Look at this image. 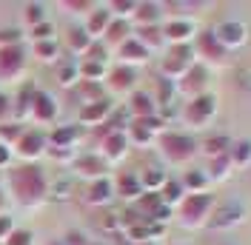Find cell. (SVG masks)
Segmentation results:
<instances>
[{
  "instance_id": "6da1fadb",
  "label": "cell",
  "mask_w": 251,
  "mask_h": 245,
  "mask_svg": "<svg viewBox=\"0 0 251 245\" xmlns=\"http://www.w3.org/2000/svg\"><path fill=\"white\" fill-rule=\"evenodd\" d=\"M9 185H12V194L23 208H37L43 199L49 197V180L40 166L34 163H23L17 169L9 171Z\"/></svg>"
},
{
  "instance_id": "7a4b0ae2",
  "label": "cell",
  "mask_w": 251,
  "mask_h": 245,
  "mask_svg": "<svg viewBox=\"0 0 251 245\" xmlns=\"http://www.w3.org/2000/svg\"><path fill=\"white\" fill-rule=\"evenodd\" d=\"M214 205H217V197L211 191H205V194H186V199L177 205V222L188 231L205 228L211 214H214Z\"/></svg>"
},
{
  "instance_id": "3957f363",
  "label": "cell",
  "mask_w": 251,
  "mask_h": 245,
  "mask_svg": "<svg viewBox=\"0 0 251 245\" xmlns=\"http://www.w3.org/2000/svg\"><path fill=\"white\" fill-rule=\"evenodd\" d=\"M157 148L163 154V160L172 163V166H186L188 160H194V154L200 151L197 140L191 134H186V131H169V128L157 137Z\"/></svg>"
},
{
  "instance_id": "277c9868",
  "label": "cell",
  "mask_w": 251,
  "mask_h": 245,
  "mask_svg": "<svg viewBox=\"0 0 251 245\" xmlns=\"http://www.w3.org/2000/svg\"><path fill=\"white\" fill-rule=\"evenodd\" d=\"M220 111V100L214 94H200V97H194V100H186V106L180 111V120L183 125H188L191 131H200V128H208L214 117H217Z\"/></svg>"
},
{
  "instance_id": "5b68a950",
  "label": "cell",
  "mask_w": 251,
  "mask_h": 245,
  "mask_svg": "<svg viewBox=\"0 0 251 245\" xmlns=\"http://www.w3.org/2000/svg\"><path fill=\"white\" fill-rule=\"evenodd\" d=\"M194 54H197V63H203L205 69H226V66L231 63V51L217 40L214 29L197 34V40H194Z\"/></svg>"
},
{
  "instance_id": "8992f818",
  "label": "cell",
  "mask_w": 251,
  "mask_h": 245,
  "mask_svg": "<svg viewBox=\"0 0 251 245\" xmlns=\"http://www.w3.org/2000/svg\"><path fill=\"white\" fill-rule=\"evenodd\" d=\"M246 217H249V205L240 197H228V199H223V202L214 205V214H211L205 228L208 231H231L237 225H243Z\"/></svg>"
},
{
  "instance_id": "52a82bcc",
  "label": "cell",
  "mask_w": 251,
  "mask_h": 245,
  "mask_svg": "<svg viewBox=\"0 0 251 245\" xmlns=\"http://www.w3.org/2000/svg\"><path fill=\"white\" fill-rule=\"evenodd\" d=\"M194 66H197L194 46H169L166 57H163V66H160V77H166V80L177 83V80L186 77Z\"/></svg>"
},
{
  "instance_id": "ba28073f",
  "label": "cell",
  "mask_w": 251,
  "mask_h": 245,
  "mask_svg": "<svg viewBox=\"0 0 251 245\" xmlns=\"http://www.w3.org/2000/svg\"><path fill=\"white\" fill-rule=\"evenodd\" d=\"M12 151H15L23 163H29V166H31V163H37V160L49 151V137L40 131V128H26V131H23V137L15 143V148H12Z\"/></svg>"
},
{
  "instance_id": "9c48e42d",
  "label": "cell",
  "mask_w": 251,
  "mask_h": 245,
  "mask_svg": "<svg viewBox=\"0 0 251 245\" xmlns=\"http://www.w3.org/2000/svg\"><path fill=\"white\" fill-rule=\"evenodd\" d=\"M197 23L191 17H172L163 23V37L169 46H194L197 40Z\"/></svg>"
},
{
  "instance_id": "30bf717a",
  "label": "cell",
  "mask_w": 251,
  "mask_h": 245,
  "mask_svg": "<svg viewBox=\"0 0 251 245\" xmlns=\"http://www.w3.org/2000/svg\"><path fill=\"white\" fill-rule=\"evenodd\" d=\"M26 69L23 46H0V83H15Z\"/></svg>"
},
{
  "instance_id": "8fae6325",
  "label": "cell",
  "mask_w": 251,
  "mask_h": 245,
  "mask_svg": "<svg viewBox=\"0 0 251 245\" xmlns=\"http://www.w3.org/2000/svg\"><path fill=\"white\" fill-rule=\"evenodd\" d=\"M177 97H186V100H194V97H200V94L208 92V69H205L203 63H197L186 77H180L177 83Z\"/></svg>"
},
{
  "instance_id": "7c38bea8",
  "label": "cell",
  "mask_w": 251,
  "mask_h": 245,
  "mask_svg": "<svg viewBox=\"0 0 251 245\" xmlns=\"http://www.w3.org/2000/svg\"><path fill=\"white\" fill-rule=\"evenodd\" d=\"M128 148H131V143H128V137H126V128H114V131H109L106 137L100 140V151L97 154H100L109 166H114V163L126 160Z\"/></svg>"
},
{
  "instance_id": "4fadbf2b",
  "label": "cell",
  "mask_w": 251,
  "mask_h": 245,
  "mask_svg": "<svg viewBox=\"0 0 251 245\" xmlns=\"http://www.w3.org/2000/svg\"><path fill=\"white\" fill-rule=\"evenodd\" d=\"M75 174L77 177H83V180H89V183H94V180H103V177H109V171H111V166L100 157V154H94V151H89V154H77V160H75Z\"/></svg>"
},
{
  "instance_id": "5bb4252c",
  "label": "cell",
  "mask_w": 251,
  "mask_h": 245,
  "mask_svg": "<svg viewBox=\"0 0 251 245\" xmlns=\"http://www.w3.org/2000/svg\"><path fill=\"white\" fill-rule=\"evenodd\" d=\"M214 34H217V40L228 51H237V49H243L249 43V26L243 20H223L214 29Z\"/></svg>"
},
{
  "instance_id": "9a60e30c",
  "label": "cell",
  "mask_w": 251,
  "mask_h": 245,
  "mask_svg": "<svg viewBox=\"0 0 251 245\" xmlns=\"http://www.w3.org/2000/svg\"><path fill=\"white\" fill-rule=\"evenodd\" d=\"M106 86H109V92L114 94H131L137 92L134 86H137V69H131V66H114L109 69V77H106Z\"/></svg>"
},
{
  "instance_id": "2e32d148",
  "label": "cell",
  "mask_w": 251,
  "mask_h": 245,
  "mask_svg": "<svg viewBox=\"0 0 251 245\" xmlns=\"http://www.w3.org/2000/svg\"><path fill=\"white\" fill-rule=\"evenodd\" d=\"M57 100L51 97L49 92H34L31 97V108H29V117L34 122H54L57 120Z\"/></svg>"
},
{
  "instance_id": "e0dca14e",
  "label": "cell",
  "mask_w": 251,
  "mask_h": 245,
  "mask_svg": "<svg viewBox=\"0 0 251 245\" xmlns=\"http://www.w3.org/2000/svg\"><path fill=\"white\" fill-rule=\"evenodd\" d=\"M114 194L120 199L137 202V199L146 194L143 185H140V174H134V171H120V174L114 177Z\"/></svg>"
},
{
  "instance_id": "ac0fdd59",
  "label": "cell",
  "mask_w": 251,
  "mask_h": 245,
  "mask_svg": "<svg viewBox=\"0 0 251 245\" xmlns=\"http://www.w3.org/2000/svg\"><path fill=\"white\" fill-rule=\"evenodd\" d=\"M114 197H117V194H114V180H109V177L89 183L86 194H83L86 205H94V208H103V205H109Z\"/></svg>"
},
{
  "instance_id": "d6986e66",
  "label": "cell",
  "mask_w": 251,
  "mask_h": 245,
  "mask_svg": "<svg viewBox=\"0 0 251 245\" xmlns=\"http://www.w3.org/2000/svg\"><path fill=\"white\" fill-rule=\"evenodd\" d=\"M149 57H151V51L143 46L137 37H128L123 46L117 49V60H120V66H131V69H137V66H143Z\"/></svg>"
},
{
  "instance_id": "ffe728a7",
  "label": "cell",
  "mask_w": 251,
  "mask_h": 245,
  "mask_svg": "<svg viewBox=\"0 0 251 245\" xmlns=\"http://www.w3.org/2000/svg\"><path fill=\"white\" fill-rule=\"evenodd\" d=\"M128 114H131V120H146V117L160 114V106H157V100L149 92H131V97H128Z\"/></svg>"
},
{
  "instance_id": "44dd1931",
  "label": "cell",
  "mask_w": 251,
  "mask_h": 245,
  "mask_svg": "<svg viewBox=\"0 0 251 245\" xmlns=\"http://www.w3.org/2000/svg\"><path fill=\"white\" fill-rule=\"evenodd\" d=\"M111 117V100L103 97L97 103H86L80 108V125H106V120Z\"/></svg>"
},
{
  "instance_id": "7402d4cb",
  "label": "cell",
  "mask_w": 251,
  "mask_h": 245,
  "mask_svg": "<svg viewBox=\"0 0 251 245\" xmlns=\"http://www.w3.org/2000/svg\"><path fill=\"white\" fill-rule=\"evenodd\" d=\"M163 17H166V12H163V3H151V0H143V3H137V9H134V23H137V29H143V26H163Z\"/></svg>"
},
{
  "instance_id": "603a6c76",
  "label": "cell",
  "mask_w": 251,
  "mask_h": 245,
  "mask_svg": "<svg viewBox=\"0 0 251 245\" xmlns=\"http://www.w3.org/2000/svg\"><path fill=\"white\" fill-rule=\"evenodd\" d=\"M111 20H114V15L109 12V6H97L92 15L86 17V26H83V29L89 31L92 40H103V34L109 31Z\"/></svg>"
},
{
  "instance_id": "cb8c5ba5",
  "label": "cell",
  "mask_w": 251,
  "mask_h": 245,
  "mask_svg": "<svg viewBox=\"0 0 251 245\" xmlns=\"http://www.w3.org/2000/svg\"><path fill=\"white\" fill-rule=\"evenodd\" d=\"M128 37H134L131 23H128V20H111L109 31L103 34V40H100V43H106V49H109V51H111V49L117 51V49L123 46L126 40H128Z\"/></svg>"
},
{
  "instance_id": "d4e9b609",
  "label": "cell",
  "mask_w": 251,
  "mask_h": 245,
  "mask_svg": "<svg viewBox=\"0 0 251 245\" xmlns=\"http://www.w3.org/2000/svg\"><path fill=\"white\" fill-rule=\"evenodd\" d=\"M180 183L186 188V194H205L208 185H211V177H208V171H203V169H191L180 177Z\"/></svg>"
},
{
  "instance_id": "484cf974",
  "label": "cell",
  "mask_w": 251,
  "mask_h": 245,
  "mask_svg": "<svg viewBox=\"0 0 251 245\" xmlns=\"http://www.w3.org/2000/svg\"><path fill=\"white\" fill-rule=\"evenodd\" d=\"M166 183H169V174H166L163 169L149 166V169L140 171V185H143V191H146V194H160Z\"/></svg>"
},
{
  "instance_id": "4316f807",
  "label": "cell",
  "mask_w": 251,
  "mask_h": 245,
  "mask_svg": "<svg viewBox=\"0 0 251 245\" xmlns=\"http://www.w3.org/2000/svg\"><path fill=\"white\" fill-rule=\"evenodd\" d=\"M126 137H128L131 146H140V148H149V146H154L157 143V134L154 131H149L140 120H131L128 125H126Z\"/></svg>"
},
{
  "instance_id": "83f0119b",
  "label": "cell",
  "mask_w": 251,
  "mask_h": 245,
  "mask_svg": "<svg viewBox=\"0 0 251 245\" xmlns=\"http://www.w3.org/2000/svg\"><path fill=\"white\" fill-rule=\"evenodd\" d=\"M66 46H69L72 54H83L86 57V51L94 46V40L89 37V31L83 29V26H75V29H69V34H66Z\"/></svg>"
},
{
  "instance_id": "f1b7e54d",
  "label": "cell",
  "mask_w": 251,
  "mask_h": 245,
  "mask_svg": "<svg viewBox=\"0 0 251 245\" xmlns=\"http://www.w3.org/2000/svg\"><path fill=\"white\" fill-rule=\"evenodd\" d=\"M77 137H80V125H63V128H54L49 134V146H54V148H75Z\"/></svg>"
},
{
  "instance_id": "f546056e",
  "label": "cell",
  "mask_w": 251,
  "mask_h": 245,
  "mask_svg": "<svg viewBox=\"0 0 251 245\" xmlns=\"http://www.w3.org/2000/svg\"><path fill=\"white\" fill-rule=\"evenodd\" d=\"M134 37L140 40L149 51H157V49L166 46V37H163V26H143V29H134Z\"/></svg>"
},
{
  "instance_id": "4dcf8cb0",
  "label": "cell",
  "mask_w": 251,
  "mask_h": 245,
  "mask_svg": "<svg viewBox=\"0 0 251 245\" xmlns=\"http://www.w3.org/2000/svg\"><path fill=\"white\" fill-rule=\"evenodd\" d=\"M231 166L234 169H249L251 166V140L249 137H240V140H231Z\"/></svg>"
},
{
  "instance_id": "1f68e13d",
  "label": "cell",
  "mask_w": 251,
  "mask_h": 245,
  "mask_svg": "<svg viewBox=\"0 0 251 245\" xmlns=\"http://www.w3.org/2000/svg\"><path fill=\"white\" fill-rule=\"evenodd\" d=\"M109 77V66L94 60H80V80L83 83H106Z\"/></svg>"
},
{
  "instance_id": "d6a6232c",
  "label": "cell",
  "mask_w": 251,
  "mask_h": 245,
  "mask_svg": "<svg viewBox=\"0 0 251 245\" xmlns=\"http://www.w3.org/2000/svg\"><path fill=\"white\" fill-rule=\"evenodd\" d=\"M160 199H163V205H169L172 211H177V205L186 199V188H183V183L169 177V183L163 185V191H160Z\"/></svg>"
},
{
  "instance_id": "836d02e7",
  "label": "cell",
  "mask_w": 251,
  "mask_h": 245,
  "mask_svg": "<svg viewBox=\"0 0 251 245\" xmlns=\"http://www.w3.org/2000/svg\"><path fill=\"white\" fill-rule=\"evenodd\" d=\"M231 151V137L228 134H211V137H205L203 143V154L208 160H214V157H223V154Z\"/></svg>"
},
{
  "instance_id": "e575fe53",
  "label": "cell",
  "mask_w": 251,
  "mask_h": 245,
  "mask_svg": "<svg viewBox=\"0 0 251 245\" xmlns=\"http://www.w3.org/2000/svg\"><path fill=\"white\" fill-rule=\"evenodd\" d=\"M231 157L228 154H223V157H214V160H208V177H211V183H223V180H228V174H231Z\"/></svg>"
},
{
  "instance_id": "d590c367",
  "label": "cell",
  "mask_w": 251,
  "mask_h": 245,
  "mask_svg": "<svg viewBox=\"0 0 251 245\" xmlns=\"http://www.w3.org/2000/svg\"><path fill=\"white\" fill-rule=\"evenodd\" d=\"M34 57L40 63H54L60 57V43L57 40H40V43H34Z\"/></svg>"
},
{
  "instance_id": "8d00e7d4",
  "label": "cell",
  "mask_w": 251,
  "mask_h": 245,
  "mask_svg": "<svg viewBox=\"0 0 251 245\" xmlns=\"http://www.w3.org/2000/svg\"><path fill=\"white\" fill-rule=\"evenodd\" d=\"M57 80H60V86H66V89H72L75 83H80V63L66 60L57 69Z\"/></svg>"
},
{
  "instance_id": "74e56055",
  "label": "cell",
  "mask_w": 251,
  "mask_h": 245,
  "mask_svg": "<svg viewBox=\"0 0 251 245\" xmlns=\"http://www.w3.org/2000/svg\"><path fill=\"white\" fill-rule=\"evenodd\" d=\"M134 9H137L134 0H111L109 3V12L114 15V20H128V17H134Z\"/></svg>"
},
{
  "instance_id": "f35d334b",
  "label": "cell",
  "mask_w": 251,
  "mask_h": 245,
  "mask_svg": "<svg viewBox=\"0 0 251 245\" xmlns=\"http://www.w3.org/2000/svg\"><path fill=\"white\" fill-rule=\"evenodd\" d=\"M23 131L26 128L20 122H6V125H0V143H6L9 148H15V143L23 137Z\"/></svg>"
},
{
  "instance_id": "ab89813d",
  "label": "cell",
  "mask_w": 251,
  "mask_h": 245,
  "mask_svg": "<svg viewBox=\"0 0 251 245\" xmlns=\"http://www.w3.org/2000/svg\"><path fill=\"white\" fill-rule=\"evenodd\" d=\"M23 17H26V23L34 29V26L46 23V6H43V3H26V12H23Z\"/></svg>"
},
{
  "instance_id": "60d3db41",
  "label": "cell",
  "mask_w": 251,
  "mask_h": 245,
  "mask_svg": "<svg viewBox=\"0 0 251 245\" xmlns=\"http://www.w3.org/2000/svg\"><path fill=\"white\" fill-rule=\"evenodd\" d=\"M60 6L66 9V12H72V15H86V17L92 15L94 9H97L92 0H63Z\"/></svg>"
},
{
  "instance_id": "b9f144b4",
  "label": "cell",
  "mask_w": 251,
  "mask_h": 245,
  "mask_svg": "<svg viewBox=\"0 0 251 245\" xmlns=\"http://www.w3.org/2000/svg\"><path fill=\"white\" fill-rule=\"evenodd\" d=\"M80 92H83V106H86V103H97V100L106 97V94H103V83H83Z\"/></svg>"
},
{
  "instance_id": "7bdbcfd3",
  "label": "cell",
  "mask_w": 251,
  "mask_h": 245,
  "mask_svg": "<svg viewBox=\"0 0 251 245\" xmlns=\"http://www.w3.org/2000/svg\"><path fill=\"white\" fill-rule=\"evenodd\" d=\"M3 245H34V237H31V231H26V228H15Z\"/></svg>"
},
{
  "instance_id": "ee69618b",
  "label": "cell",
  "mask_w": 251,
  "mask_h": 245,
  "mask_svg": "<svg viewBox=\"0 0 251 245\" xmlns=\"http://www.w3.org/2000/svg\"><path fill=\"white\" fill-rule=\"evenodd\" d=\"M83 60H94V63H106L109 60V49H106V43H100V40H94V46L86 51V57Z\"/></svg>"
},
{
  "instance_id": "f6af8a7d",
  "label": "cell",
  "mask_w": 251,
  "mask_h": 245,
  "mask_svg": "<svg viewBox=\"0 0 251 245\" xmlns=\"http://www.w3.org/2000/svg\"><path fill=\"white\" fill-rule=\"evenodd\" d=\"M31 37H34V43H40V40H54V26L46 20V23H40V26L31 29Z\"/></svg>"
},
{
  "instance_id": "bcb514c9",
  "label": "cell",
  "mask_w": 251,
  "mask_h": 245,
  "mask_svg": "<svg viewBox=\"0 0 251 245\" xmlns=\"http://www.w3.org/2000/svg\"><path fill=\"white\" fill-rule=\"evenodd\" d=\"M46 154H51L57 163H72V166H75V160H77L75 148H54V146H49V151H46Z\"/></svg>"
},
{
  "instance_id": "7dc6e473",
  "label": "cell",
  "mask_w": 251,
  "mask_h": 245,
  "mask_svg": "<svg viewBox=\"0 0 251 245\" xmlns=\"http://www.w3.org/2000/svg\"><path fill=\"white\" fill-rule=\"evenodd\" d=\"M12 117H15V103L6 94H0V125H6Z\"/></svg>"
},
{
  "instance_id": "c3c4849f",
  "label": "cell",
  "mask_w": 251,
  "mask_h": 245,
  "mask_svg": "<svg viewBox=\"0 0 251 245\" xmlns=\"http://www.w3.org/2000/svg\"><path fill=\"white\" fill-rule=\"evenodd\" d=\"M0 46H20V31L17 29H0Z\"/></svg>"
},
{
  "instance_id": "681fc988",
  "label": "cell",
  "mask_w": 251,
  "mask_h": 245,
  "mask_svg": "<svg viewBox=\"0 0 251 245\" xmlns=\"http://www.w3.org/2000/svg\"><path fill=\"white\" fill-rule=\"evenodd\" d=\"M12 231H15V220H12L9 214H0V245L9 240Z\"/></svg>"
},
{
  "instance_id": "f907efd6",
  "label": "cell",
  "mask_w": 251,
  "mask_h": 245,
  "mask_svg": "<svg viewBox=\"0 0 251 245\" xmlns=\"http://www.w3.org/2000/svg\"><path fill=\"white\" fill-rule=\"evenodd\" d=\"M63 245H92L86 240V234H80V231H69L66 237H63Z\"/></svg>"
},
{
  "instance_id": "816d5d0a",
  "label": "cell",
  "mask_w": 251,
  "mask_h": 245,
  "mask_svg": "<svg viewBox=\"0 0 251 245\" xmlns=\"http://www.w3.org/2000/svg\"><path fill=\"white\" fill-rule=\"evenodd\" d=\"M12 157H15V151H12L6 143H0V169H6V166L12 163Z\"/></svg>"
},
{
  "instance_id": "f5cc1de1",
  "label": "cell",
  "mask_w": 251,
  "mask_h": 245,
  "mask_svg": "<svg viewBox=\"0 0 251 245\" xmlns=\"http://www.w3.org/2000/svg\"><path fill=\"white\" fill-rule=\"evenodd\" d=\"M69 191H72V185H69V183H57V185H54V197H57V199H66V197H69Z\"/></svg>"
},
{
  "instance_id": "db71d44e",
  "label": "cell",
  "mask_w": 251,
  "mask_h": 245,
  "mask_svg": "<svg viewBox=\"0 0 251 245\" xmlns=\"http://www.w3.org/2000/svg\"><path fill=\"white\" fill-rule=\"evenodd\" d=\"M117 225H120V220H117L114 214H106V217H103V228H111V231H114Z\"/></svg>"
},
{
  "instance_id": "11a10c76",
  "label": "cell",
  "mask_w": 251,
  "mask_h": 245,
  "mask_svg": "<svg viewBox=\"0 0 251 245\" xmlns=\"http://www.w3.org/2000/svg\"><path fill=\"white\" fill-rule=\"evenodd\" d=\"M3 202H6V197H3V191H0V211H3Z\"/></svg>"
},
{
  "instance_id": "9f6ffc18",
  "label": "cell",
  "mask_w": 251,
  "mask_h": 245,
  "mask_svg": "<svg viewBox=\"0 0 251 245\" xmlns=\"http://www.w3.org/2000/svg\"><path fill=\"white\" fill-rule=\"evenodd\" d=\"M46 245H63V240H51V243H46Z\"/></svg>"
},
{
  "instance_id": "6f0895ef",
  "label": "cell",
  "mask_w": 251,
  "mask_h": 245,
  "mask_svg": "<svg viewBox=\"0 0 251 245\" xmlns=\"http://www.w3.org/2000/svg\"><path fill=\"white\" fill-rule=\"evenodd\" d=\"M140 245H157V243H140Z\"/></svg>"
},
{
  "instance_id": "680465c9",
  "label": "cell",
  "mask_w": 251,
  "mask_h": 245,
  "mask_svg": "<svg viewBox=\"0 0 251 245\" xmlns=\"http://www.w3.org/2000/svg\"><path fill=\"white\" fill-rule=\"evenodd\" d=\"M217 245H231V243H217Z\"/></svg>"
},
{
  "instance_id": "91938a15",
  "label": "cell",
  "mask_w": 251,
  "mask_h": 245,
  "mask_svg": "<svg viewBox=\"0 0 251 245\" xmlns=\"http://www.w3.org/2000/svg\"><path fill=\"white\" fill-rule=\"evenodd\" d=\"M92 245H100V243H92Z\"/></svg>"
},
{
  "instance_id": "94428289",
  "label": "cell",
  "mask_w": 251,
  "mask_h": 245,
  "mask_svg": "<svg viewBox=\"0 0 251 245\" xmlns=\"http://www.w3.org/2000/svg\"><path fill=\"white\" fill-rule=\"evenodd\" d=\"M172 245H177V243H172Z\"/></svg>"
}]
</instances>
